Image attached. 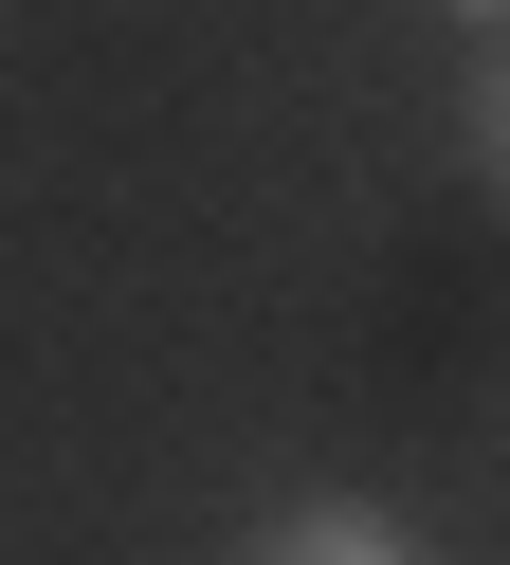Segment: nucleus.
Here are the masks:
<instances>
[{
  "label": "nucleus",
  "instance_id": "1",
  "mask_svg": "<svg viewBox=\"0 0 510 565\" xmlns=\"http://www.w3.org/2000/svg\"><path fill=\"white\" fill-rule=\"evenodd\" d=\"M237 565H437V547L383 511V492H291V511H255Z\"/></svg>",
  "mask_w": 510,
  "mask_h": 565
},
{
  "label": "nucleus",
  "instance_id": "2",
  "mask_svg": "<svg viewBox=\"0 0 510 565\" xmlns=\"http://www.w3.org/2000/svg\"><path fill=\"white\" fill-rule=\"evenodd\" d=\"M456 147H474V183H492V201H510V38H492V55H474V92H456Z\"/></svg>",
  "mask_w": 510,
  "mask_h": 565
},
{
  "label": "nucleus",
  "instance_id": "3",
  "mask_svg": "<svg viewBox=\"0 0 510 565\" xmlns=\"http://www.w3.org/2000/svg\"><path fill=\"white\" fill-rule=\"evenodd\" d=\"M437 19H456V38H474V55H492V38H510V0H437Z\"/></svg>",
  "mask_w": 510,
  "mask_h": 565
}]
</instances>
